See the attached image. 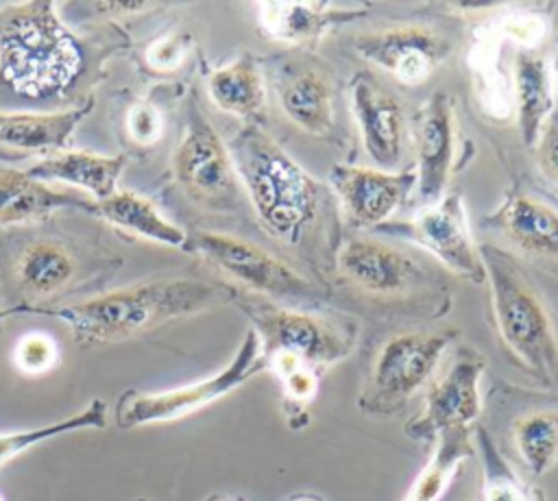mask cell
I'll return each mask as SVG.
<instances>
[{"mask_svg":"<svg viewBox=\"0 0 558 501\" xmlns=\"http://www.w3.org/2000/svg\"><path fill=\"white\" fill-rule=\"evenodd\" d=\"M257 24L268 39L286 46H314L331 28L368 13V7H336L329 2H262Z\"/></svg>","mask_w":558,"mask_h":501,"instance_id":"obj_20","label":"cell"},{"mask_svg":"<svg viewBox=\"0 0 558 501\" xmlns=\"http://www.w3.org/2000/svg\"><path fill=\"white\" fill-rule=\"evenodd\" d=\"M286 501H325V499H320V497L314 494V492H301V494H294V497H290V499H286Z\"/></svg>","mask_w":558,"mask_h":501,"instance_id":"obj_38","label":"cell"},{"mask_svg":"<svg viewBox=\"0 0 558 501\" xmlns=\"http://www.w3.org/2000/svg\"><path fill=\"white\" fill-rule=\"evenodd\" d=\"M349 96L366 155L379 170L392 172L399 166L408 142L403 105L368 72H357L351 78Z\"/></svg>","mask_w":558,"mask_h":501,"instance_id":"obj_14","label":"cell"},{"mask_svg":"<svg viewBox=\"0 0 558 501\" xmlns=\"http://www.w3.org/2000/svg\"><path fill=\"white\" fill-rule=\"evenodd\" d=\"M59 362V346L46 333H26L13 349V364L24 375H44Z\"/></svg>","mask_w":558,"mask_h":501,"instance_id":"obj_33","label":"cell"},{"mask_svg":"<svg viewBox=\"0 0 558 501\" xmlns=\"http://www.w3.org/2000/svg\"><path fill=\"white\" fill-rule=\"evenodd\" d=\"M408 235L453 274L469 279L471 283L486 281L480 248L473 242L460 192L442 194L436 203L423 207L412 218Z\"/></svg>","mask_w":558,"mask_h":501,"instance_id":"obj_13","label":"cell"},{"mask_svg":"<svg viewBox=\"0 0 558 501\" xmlns=\"http://www.w3.org/2000/svg\"><path fill=\"white\" fill-rule=\"evenodd\" d=\"M495 30L499 33L501 39H508L525 50H532L543 41L547 33V22L543 15L534 11H512L495 24Z\"/></svg>","mask_w":558,"mask_h":501,"instance_id":"obj_34","label":"cell"},{"mask_svg":"<svg viewBox=\"0 0 558 501\" xmlns=\"http://www.w3.org/2000/svg\"><path fill=\"white\" fill-rule=\"evenodd\" d=\"M190 35L185 33H177V35H166L155 39L148 50H146V61L153 70L159 72H172L181 65V61L185 59L187 50H190Z\"/></svg>","mask_w":558,"mask_h":501,"instance_id":"obj_35","label":"cell"},{"mask_svg":"<svg viewBox=\"0 0 558 501\" xmlns=\"http://www.w3.org/2000/svg\"><path fill=\"white\" fill-rule=\"evenodd\" d=\"M501 41L504 39L493 26L488 30H482L471 52L473 76L477 78L475 91L484 102V109L493 115H508L512 109V91L506 85V76L499 61Z\"/></svg>","mask_w":558,"mask_h":501,"instance_id":"obj_30","label":"cell"},{"mask_svg":"<svg viewBox=\"0 0 558 501\" xmlns=\"http://www.w3.org/2000/svg\"><path fill=\"white\" fill-rule=\"evenodd\" d=\"M92 109L94 98L81 107L50 113H0V150L61 152L74 129Z\"/></svg>","mask_w":558,"mask_h":501,"instance_id":"obj_23","label":"cell"},{"mask_svg":"<svg viewBox=\"0 0 558 501\" xmlns=\"http://www.w3.org/2000/svg\"><path fill=\"white\" fill-rule=\"evenodd\" d=\"M205 501H242L240 497H229V494H211Z\"/></svg>","mask_w":558,"mask_h":501,"instance_id":"obj_39","label":"cell"},{"mask_svg":"<svg viewBox=\"0 0 558 501\" xmlns=\"http://www.w3.org/2000/svg\"><path fill=\"white\" fill-rule=\"evenodd\" d=\"M475 453L471 431L458 429L440 433L434 440V451L418 471L401 501H440L453 481L458 468Z\"/></svg>","mask_w":558,"mask_h":501,"instance_id":"obj_27","label":"cell"},{"mask_svg":"<svg viewBox=\"0 0 558 501\" xmlns=\"http://www.w3.org/2000/svg\"><path fill=\"white\" fill-rule=\"evenodd\" d=\"M235 174L262 227L299 246L318 220L323 187L262 126H242L227 144Z\"/></svg>","mask_w":558,"mask_h":501,"instance_id":"obj_2","label":"cell"},{"mask_svg":"<svg viewBox=\"0 0 558 501\" xmlns=\"http://www.w3.org/2000/svg\"><path fill=\"white\" fill-rule=\"evenodd\" d=\"M517 250L558 264V209L530 194H508L504 203L484 218Z\"/></svg>","mask_w":558,"mask_h":501,"instance_id":"obj_19","label":"cell"},{"mask_svg":"<svg viewBox=\"0 0 558 501\" xmlns=\"http://www.w3.org/2000/svg\"><path fill=\"white\" fill-rule=\"evenodd\" d=\"M329 181L353 224L381 227L410 196L416 172L336 163L329 170Z\"/></svg>","mask_w":558,"mask_h":501,"instance_id":"obj_16","label":"cell"},{"mask_svg":"<svg viewBox=\"0 0 558 501\" xmlns=\"http://www.w3.org/2000/svg\"><path fill=\"white\" fill-rule=\"evenodd\" d=\"M233 288L187 277H163L118 288L81 303L33 309L31 316L63 320L78 344L131 340L170 320L185 318L231 301Z\"/></svg>","mask_w":558,"mask_h":501,"instance_id":"obj_1","label":"cell"},{"mask_svg":"<svg viewBox=\"0 0 558 501\" xmlns=\"http://www.w3.org/2000/svg\"><path fill=\"white\" fill-rule=\"evenodd\" d=\"M416 190L432 205L447 190L456 157V115L447 94H432L414 115Z\"/></svg>","mask_w":558,"mask_h":501,"instance_id":"obj_18","label":"cell"},{"mask_svg":"<svg viewBox=\"0 0 558 501\" xmlns=\"http://www.w3.org/2000/svg\"><path fill=\"white\" fill-rule=\"evenodd\" d=\"M355 52L403 85L425 83L449 57L451 44L423 24H401L357 35Z\"/></svg>","mask_w":558,"mask_h":501,"instance_id":"obj_12","label":"cell"},{"mask_svg":"<svg viewBox=\"0 0 558 501\" xmlns=\"http://www.w3.org/2000/svg\"><path fill=\"white\" fill-rule=\"evenodd\" d=\"M556 68H558V59H556Z\"/></svg>","mask_w":558,"mask_h":501,"instance_id":"obj_43","label":"cell"},{"mask_svg":"<svg viewBox=\"0 0 558 501\" xmlns=\"http://www.w3.org/2000/svg\"><path fill=\"white\" fill-rule=\"evenodd\" d=\"M107 266H120L96 248L59 231H13L0 240V288L13 303V316H31L50 307L89 281L105 277Z\"/></svg>","mask_w":558,"mask_h":501,"instance_id":"obj_3","label":"cell"},{"mask_svg":"<svg viewBox=\"0 0 558 501\" xmlns=\"http://www.w3.org/2000/svg\"><path fill=\"white\" fill-rule=\"evenodd\" d=\"M0 501H4V497H2V494H0Z\"/></svg>","mask_w":558,"mask_h":501,"instance_id":"obj_42","label":"cell"},{"mask_svg":"<svg viewBox=\"0 0 558 501\" xmlns=\"http://www.w3.org/2000/svg\"><path fill=\"white\" fill-rule=\"evenodd\" d=\"M185 248L198 253L227 279L238 281L253 292L292 301H314L318 296L316 285H312L301 272L244 237L216 231H194L187 233Z\"/></svg>","mask_w":558,"mask_h":501,"instance_id":"obj_8","label":"cell"},{"mask_svg":"<svg viewBox=\"0 0 558 501\" xmlns=\"http://www.w3.org/2000/svg\"><path fill=\"white\" fill-rule=\"evenodd\" d=\"M94 200L54 190L26 174V170L0 168V229H17L50 218L59 209L89 211Z\"/></svg>","mask_w":558,"mask_h":501,"instance_id":"obj_21","label":"cell"},{"mask_svg":"<svg viewBox=\"0 0 558 501\" xmlns=\"http://www.w3.org/2000/svg\"><path fill=\"white\" fill-rule=\"evenodd\" d=\"M172 176L198 205L229 209L238 203L240 181L229 148L196 105L190 107L185 131L172 152Z\"/></svg>","mask_w":558,"mask_h":501,"instance_id":"obj_9","label":"cell"},{"mask_svg":"<svg viewBox=\"0 0 558 501\" xmlns=\"http://www.w3.org/2000/svg\"><path fill=\"white\" fill-rule=\"evenodd\" d=\"M484 366L480 353L460 349L447 370L429 386L423 410L408 423L405 433L418 442H434L447 431H471L482 414Z\"/></svg>","mask_w":558,"mask_h":501,"instance_id":"obj_11","label":"cell"},{"mask_svg":"<svg viewBox=\"0 0 558 501\" xmlns=\"http://www.w3.org/2000/svg\"><path fill=\"white\" fill-rule=\"evenodd\" d=\"M83 70V50L52 2L0 9V81L28 98L65 94Z\"/></svg>","mask_w":558,"mask_h":501,"instance_id":"obj_4","label":"cell"},{"mask_svg":"<svg viewBox=\"0 0 558 501\" xmlns=\"http://www.w3.org/2000/svg\"><path fill=\"white\" fill-rule=\"evenodd\" d=\"M122 155H98L87 150H61L26 168V174L41 183H70L105 200L116 194L118 179L124 170Z\"/></svg>","mask_w":558,"mask_h":501,"instance_id":"obj_22","label":"cell"},{"mask_svg":"<svg viewBox=\"0 0 558 501\" xmlns=\"http://www.w3.org/2000/svg\"><path fill=\"white\" fill-rule=\"evenodd\" d=\"M9 316H13V309H11V307H4V309H0V322H2L4 318H9Z\"/></svg>","mask_w":558,"mask_h":501,"instance_id":"obj_40","label":"cell"},{"mask_svg":"<svg viewBox=\"0 0 558 501\" xmlns=\"http://www.w3.org/2000/svg\"><path fill=\"white\" fill-rule=\"evenodd\" d=\"M477 442L482 457L480 501H532L525 486L517 479L514 471L482 427L477 429Z\"/></svg>","mask_w":558,"mask_h":501,"instance_id":"obj_31","label":"cell"},{"mask_svg":"<svg viewBox=\"0 0 558 501\" xmlns=\"http://www.w3.org/2000/svg\"><path fill=\"white\" fill-rule=\"evenodd\" d=\"M453 340L451 331H403L377 351L357 407L371 416L399 412L434 375Z\"/></svg>","mask_w":558,"mask_h":501,"instance_id":"obj_7","label":"cell"},{"mask_svg":"<svg viewBox=\"0 0 558 501\" xmlns=\"http://www.w3.org/2000/svg\"><path fill=\"white\" fill-rule=\"evenodd\" d=\"M163 120L155 105L150 102H135L126 113V131L133 142L142 146H150L161 137Z\"/></svg>","mask_w":558,"mask_h":501,"instance_id":"obj_36","label":"cell"},{"mask_svg":"<svg viewBox=\"0 0 558 501\" xmlns=\"http://www.w3.org/2000/svg\"><path fill=\"white\" fill-rule=\"evenodd\" d=\"M512 447L532 477L545 475L558 462V410H532L512 423Z\"/></svg>","mask_w":558,"mask_h":501,"instance_id":"obj_28","label":"cell"},{"mask_svg":"<svg viewBox=\"0 0 558 501\" xmlns=\"http://www.w3.org/2000/svg\"><path fill=\"white\" fill-rule=\"evenodd\" d=\"M336 266L342 279L375 296H401L425 281V270L410 253L373 237L342 242Z\"/></svg>","mask_w":558,"mask_h":501,"instance_id":"obj_15","label":"cell"},{"mask_svg":"<svg viewBox=\"0 0 558 501\" xmlns=\"http://www.w3.org/2000/svg\"><path fill=\"white\" fill-rule=\"evenodd\" d=\"M536 152H538V166L543 174L558 185V109L549 115L536 142Z\"/></svg>","mask_w":558,"mask_h":501,"instance_id":"obj_37","label":"cell"},{"mask_svg":"<svg viewBox=\"0 0 558 501\" xmlns=\"http://www.w3.org/2000/svg\"><path fill=\"white\" fill-rule=\"evenodd\" d=\"M135 501H148V499H135Z\"/></svg>","mask_w":558,"mask_h":501,"instance_id":"obj_41","label":"cell"},{"mask_svg":"<svg viewBox=\"0 0 558 501\" xmlns=\"http://www.w3.org/2000/svg\"><path fill=\"white\" fill-rule=\"evenodd\" d=\"M266 370V362L262 355V344L255 329L248 327L238 351L229 359L225 368L216 375L198 379L194 383H185L172 390L161 392H137L126 390L116 401V425L120 429H135L155 423H170L185 418L222 396L238 390L242 383L253 379L255 375Z\"/></svg>","mask_w":558,"mask_h":501,"instance_id":"obj_6","label":"cell"},{"mask_svg":"<svg viewBox=\"0 0 558 501\" xmlns=\"http://www.w3.org/2000/svg\"><path fill=\"white\" fill-rule=\"evenodd\" d=\"M107 425V405L100 399H92L81 412L54 420L50 425L33 427V429H20V431H7L0 433V468H4L9 462L26 453L28 449L52 440L57 436H65L72 431H83V429H102Z\"/></svg>","mask_w":558,"mask_h":501,"instance_id":"obj_29","label":"cell"},{"mask_svg":"<svg viewBox=\"0 0 558 501\" xmlns=\"http://www.w3.org/2000/svg\"><path fill=\"white\" fill-rule=\"evenodd\" d=\"M248 314L264 357L286 353L320 370L342 362L353 351V329L325 316L275 305H255L248 307Z\"/></svg>","mask_w":558,"mask_h":501,"instance_id":"obj_10","label":"cell"},{"mask_svg":"<svg viewBox=\"0 0 558 501\" xmlns=\"http://www.w3.org/2000/svg\"><path fill=\"white\" fill-rule=\"evenodd\" d=\"M480 257L504 349L527 375L558 388V333L541 294L506 250L484 244Z\"/></svg>","mask_w":558,"mask_h":501,"instance_id":"obj_5","label":"cell"},{"mask_svg":"<svg viewBox=\"0 0 558 501\" xmlns=\"http://www.w3.org/2000/svg\"><path fill=\"white\" fill-rule=\"evenodd\" d=\"M275 96L288 120L303 133L327 137L336 129L333 85L329 74L307 57H290L272 76Z\"/></svg>","mask_w":558,"mask_h":501,"instance_id":"obj_17","label":"cell"},{"mask_svg":"<svg viewBox=\"0 0 558 501\" xmlns=\"http://www.w3.org/2000/svg\"><path fill=\"white\" fill-rule=\"evenodd\" d=\"M512 107L517 109V124L523 146H536L556 107L549 65L532 50H521L514 59Z\"/></svg>","mask_w":558,"mask_h":501,"instance_id":"obj_24","label":"cell"},{"mask_svg":"<svg viewBox=\"0 0 558 501\" xmlns=\"http://www.w3.org/2000/svg\"><path fill=\"white\" fill-rule=\"evenodd\" d=\"M89 213L137 237H146L163 246L185 248L187 242V233L170 222L153 200L129 190L116 192L105 200H94Z\"/></svg>","mask_w":558,"mask_h":501,"instance_id":"obj_25","label":"cell"},{"mask_svg":"<svg viewBox=\"0 0 558 501\" xmlns=\"http://www.w3.org/2000/svg\"><path fill=\"white\" fill-rule=\"evenodd\" d=\"M264 362H266V370H270L277 377L279 386L283 390V396L290 403L305 407L316 399L320 377L314 366L305 364L299 357L286 355V353L266 355Z\"/></svg>","mask_w":558,"mask_h":501,"instance_id":"obj_32","label":"cell"},{"mask_svg":"<svg viewBox=\"0 0 558 501\" xmlns=\"http://www.w3.org/2000/svg\"><path fill=\"white\" fill-rule=\"evenodd\" d=\"M207 91L218 109L244 120H255L266 102V78L259 61L251 52H242L231 63L209 74Z\"/></svg>","mask_w":558,"mask_h":501,"instance_id":"obj_26","label":"cell"}]
</instances>
